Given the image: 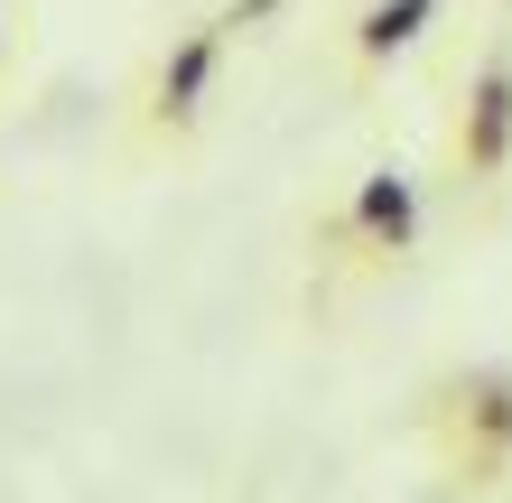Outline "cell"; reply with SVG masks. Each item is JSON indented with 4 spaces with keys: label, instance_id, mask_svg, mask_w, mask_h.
I'll use <instances>...</instances> for the list:
<instances>
[{
    "label": "cell",
    "instance_id": "obj_6",
    "mask_svg": "<svg viewBox=\"0 0 512 503\" xmlns=\"http://www.w3.org/2000/svg\"><path fill=\"white\" fill-rule=\"evenodd\" d=\"M0 10H10V0H0Z\"/></svg>",
    "mask_w": 512,
    "mask_h": 503
},
{
    "label": "cell",
    "instance_id": "obj_4",
    "mask_svg": "<svg viewBox=\"0 0 512 503\" xmlns=\"http://www.w3.org/2000/svg\"><path fill=\"white\" fill-rule=\"evenodd\" d=\"M438 19H447V0H364L345 38H354V56H364V66H391V56H410Z\"/></svg>",
    "mask_w": 512,
    "mask_h": 503
},
{
    "label": "cell",
    "instance_id": "obj_5",
    "mask_svg": "<svg viewBox=\"0 0 512 503\" xmlns=\"http://www.w3.org/2000/svg\"><path fill=\"white\" fill-rule=\"evenodd\" d=\"M447 410H457V429L475 438V466L512 457V373H466L457 392H447Z\"/></svg>",
    "mask_w": 512,
    "mask_h": 503
},
{
    "label": "cell",
    "instance_id": "obj_2",
    "mask_svg": "<svg viewBox=\"0 0 512 503\" xmlns=\"http://www.w3.org/2000/svg\"><path fill=\"white\" fill-rule=\"evenodd\" d=\"M512 168V38H494L466 75V103H457V177L466 187H503Z\"/></svg>",
    "mask_w": 512,
    "mask_h": 503
},
{
    "label": "cell",
    "instance_id": "obj_3",
    "mask_svg": "<svg viewBox=\"0 0 512 503\" xmlns=\"http://www.w3.org/2000/svg\"><path fill=\"white\" fill-rule=\"evenodd\" d=\"M336 233H345V243H364L373 261H401L419 243V177L401 159L364 168V177H354V196H345V215H336Z\"/></svg>",
    "mask_w": 512,
    "mask_h": 503
},
{
    "label": "cell",
    "instance_id": "obj_1",
    "mask_svg": "<svg viewBox=\"0 0 512 503\" xmlns=\"http://www.w3.org/2000/svg\"><path fill=\"white\" fill-rule=\"evenodd\" d=\"M270 10H280V0H224L215 19L177 28V38H168V56L149 66V94H140L149 131L187 140V131L205 122V103H215V84H224V56H233V38H252V28H261Z\"/></svg>",
    "mask_w": 512,
    "mask_h": 503
}]
</instances>
